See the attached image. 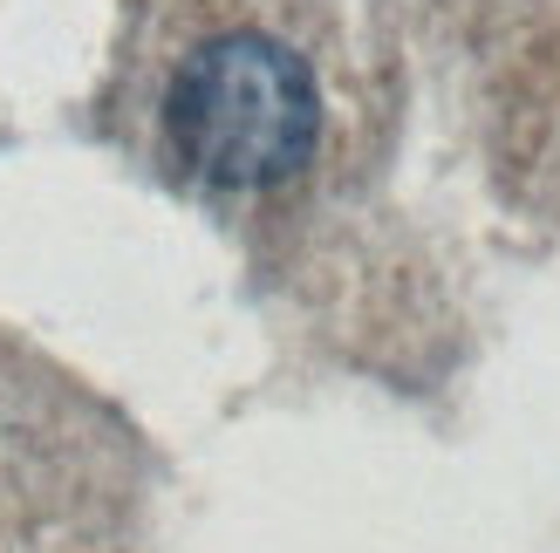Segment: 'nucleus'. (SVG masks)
I'll return each mask as SVG.
<instances>
[{
	"instance_id": "obj_1",
	"label": "nucleus",
	"mask_w": 560,
	"mask_h": 553,
	"mask_svg": "<svg viewBox=\"0 0 560 553\" xmlns=\"http://www.w3.org/2000/svg\"><path fill=\"white\" fill-rule=\"evenodd\" d=\"M322 130V103L301 55L267 35H219L172 82V144L212 185L294 178Z\"/></svg>"
}]
</instances>
